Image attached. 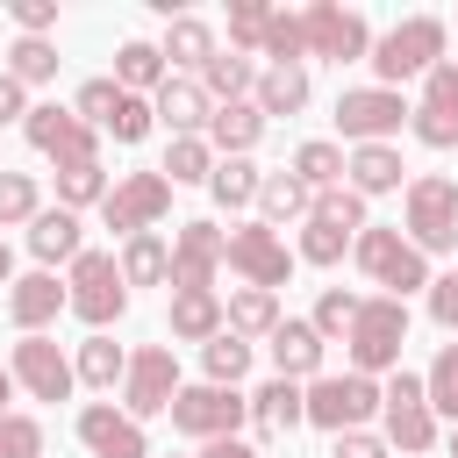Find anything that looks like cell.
<instances>
[{"label":"cell","instance_id":"obj_1","mask_svg":"<svg viewBox=\"0 0 458 458\" xmlns=\"http://www.w3.org/2000/svg\"><path fill=\"white\" fill-rule=\"evenodd\" d=\"M444 64V21L437 14H408L401 29H386L379 43H372V72H379V86H394L401 93V79H429Z\"/></svg>","mask_w":458,"mask_h":458},{"label":"cell","instance_id":"obj_2","mask_svg":"<svg viewBox=\"0 0 458 458\" xmlns=\"http://www.w3.org/2000/svg\"><path fill=\"white\" fill-rule=\"evenodd\" d=\"M351 372H401V344H408V301H394V293H379V301H365L358 308V322H351Z\"/></svg>","mask_w":458,"mask_h":458},{"label":"cell","instance_id":"obj_3","mask_svg":"<svg viewBox=\"0 0 458 458\" xmlns=\"http://www.w3.org/2000/svg\"><path fill=\"white\" fill-rule=\"evenodd\" d=\"M351 250H358V265H365V272H372V279H379L394 301H408L415 286H429V258H422V250H415L401 229H379V222H365Z\"/></svg>","mask_w":458,"mask_h":458},{"label":"cell","instance_id":"obj_4","mask_svg":"<svg viewBox=\"0 0 458 458\" xmlns=\"http://www.w3.org/2000/svg\"><path fill=\"white\" fill-rule=\"evenodd\" d=\"M408 243H415L422 258L458 243V179H444V172L408 179Z\"/></svg>","mask_w":458,"mask_h":458},{"label":"cell","instance_id":"obj_5","mask_svg":"<svg viewBox=\"0 0 458 458\" xmlns=\"http://www.w3.org/2000/svg\"><path fill=\"white\" fill-rule=\"evenodd\" d=\"M64 293H72V315H79V322H93V329H107V322L129 308V279H122V265H114L107 250H79V258H72Z\"/></svg>","mask_w":458,"mask_h":458},{"label":"cell","instance_id":"obj_6","mask_svg":"<svg viewBox=\"0 0 458 458\" xmlns=\"http://www.w3.org/2000/svg\"><path fill=\"white\" fill-rule=\"evenodd\" d=\"M243 415H250V401H243L236 386H215V379L179 386V401H172V429H186V437H200V444L236 437V422H243Z\"/></svg>","mask_w":458,"mask_h":458},{"label":"cell","instance_id":"obj_7","mask_svg":"<svg viewBox=\"0 0 458 458\" xmlns=\"http://www.w3.org/2000/svg\"><path fill=\"white\" fill-rule=\"evenodd\" d=\"M408 114H415V107H408L394 86H351V93L336 100V129H344V143H358V150H365V143H386Z\"/></svg>","mask_w":458,"mask_h":458},{"label":"cell","instance_id":"obj_8","mask_svg":"<svg viewBox=\"0 0 458 458\" xmlns=\"http://www.w3.org/2000/svg\"><path fill=\"white\" fill-rule=\"evenodd\" d=\"M122 415H172V401H179V358H172V344H143L136 358H129V379H122Z\"/></svg>","mask_w":458,"mask_h":458},{"label":"cell","instance_id":"obj_9","mask_svg":"<svg viewBox=\"0 0 458 458\" xmlns=\"http://www.w3.org/2000/svg\"><path fill=\"white\" fill-rule=\"evenodd\" d=\"M365 415H379V386L365 379V372H344V379H308V422H322V429H358Z\"/></svg>","mask_w":458,"mask_h":458},{"label":"cell","instance_id":"obj_10","mask_svg":"<svg viewBox=\"0 0 458 458\" xmlns=\"http://www.w3.org/2000/svg\"><path fill=\"white\" fill-rule=\"evenodd\" d=\"M379 415H386V444H401V451H429L437 444V415H429V394H422L415 372H394L379 386Z\"/></svg>","mask_w":458,"mask_h":458},{"label":"cell","instance_id":"obj_11","mask_svg":"<svg viewBox=\"0 0 458 458\" xmlns=\"http://www.w3.org/2000/svg\"><path fill=\"white\" fill-rule=\"evenodd\" d=\"M301 29H308V57H336V64L372 57V29H365V14H358V7L315 0V7L301 14Z\"/></svg>","mask_w":458,"mask_h":458},{"label":"cell","instance_id":"obj_12","mask_svg":"<svg viewBox=\"0 0 458 458\" xmlns=\"http://www.w3.org/2000/svg\"><path fill=\"white\" fill-rule=\"evenodd\" d=\"M165 208H172V179H165V172H129V179L100 200V215H107L114 236H143Z\"/></svg>","mask_w":458,"mask_h":458},{"label":"cell","instance_id":"obj_13","mask_svg":"<svg viewBox=\"0 0 458 458\" xmlns=\"http://www.w3.org/2000/svg\"><path fill=\"white\" fill-rule=\"evenodd\" d=\"M229 272H243V286L279 293L286 272H293V258H286V243L272 236V222H243V229H229Z\"/></svg>","mask_w":458,"mask_h":458},{"label":"cell","instance_id":"obj_14","mask_svg":"<svg viewBox=\"0 0 458 458\" xmlns=\"http://www.w3.org/2000/svg\"><path fill=\"white\" fill-rule=\"evenodd\" d=\"M21 136H29L43 157H57V172H64V165H100V157H93V129L79 122V107H29Z\"/></svg>","mask_w":458,"mask_h":458},{"label":"cell","instance_id":"obj_15","mask_svg":"<svg viewBox=\"0 0 458 458\" xmlns=\"http://www.w3.org/2000/svg\"><path fill=\"white\" fill-rule=\"evenodd\" d=\"M215 265H229V236L215 222H179V236H172V286L179 293H208Z\"/></svg>","mask_w":458,"mask_h":458},{"label":"cell","instance_id":"obj_16","mask_svg":"<svg viewBox=\"0 0 458 458\" xmlns=\"http://www.w3.org/2000/svg\"><path fill=\"white\" fill-rule=\"evenodd\" d=\"M7 372H14V379H21L29 394H36V401H64V394L79 386V365H72V358H64V351H57L50 336H21V344H14V365H7Z\"/></svg>","mask_w":458,"mask_h":458},{"label":"cell","instance_id":"obj_17","mask_svg":"<svg viewBox=\"0 0 458 458\" xmlns=\"http://www.w3.org/2000/svg\"><path fill=\"white\" fill-rule=\"evenodd\" d=\"M408 129H415L429 150H451V143H458V64H451V57L422 79V107L408 114Z\"/></svg>","mask_w":458,"mask_h":458},{"label":"cell","instance_id":"obj_18","mask_svg":"<svg viewBox=\"0 0 458 458\" xmlns=\"http://www.w3.org/2000/svg\"><path fill=\"white\" fill-rule=\"evenodd\" d=\"M79 444H86L93 458H150V444H143V422H136V415H114L107 401L79 408Z\"/></svg>","mask_w":458,"mask_h":458},{"label":"cell","instance_id":"obj_19","mask_svg":"<svg viewBox=\"0 0 458 458\" xmlns=\"http://www.w3.org/2000/svg\"><path fill=\"white\" fill-rule=\"evenodd\" d=\"M57 308H72V293H64V279H57V272H29V279H14V286H7V315H14V329H21V336H43V322H50Z\"/></svg>","mask_w":458,"mask_h":458},{"label":"cell","instance_id":"obj_20","mask_svg":"<svg viewBox=\"0 0 458 458\" xmlns=\"http://www.w3.org/2000/svg\"><path fill=\"white\" fill-rule=\"evenodd\" d=\"M150 107H157V122H165L172 136H200V122H215V107H208V86H200V79H165Z\"/></svg>","mask_w":458,"mask_h":458},{"label":"cell","instance_id":"obj_21","mask_svg":"<svg viewBox=\"0 0 458 458\" xmlns=\"http://www.w3.org/2000/svg\"><path fill=\"white\" fill-rule=\"evenodd\" d=\"M229 329V308L215 301V286L208 293H172V336L179 344H215Z\"/></svg>","mask_w":458,"mask_h":458},{"label":"cell","instance_id":"obj_22","mask_svg":"<svg viewBox=\"0 0 458 458\" xmlns=\"http://www.w3.org/2000/svg\"><path fill=\"white\" fill-rule=\"evenodd\" d=\"M250 415H258L265 437H286L293 422H308V386H293V379H265V386L250 394Z\"/></svg>","mask_w":458,"mask_h":458},{"label":"cell","instance_id":"obj_23","mask_svg":"<svg viewBox=\"0 0 458 458\" xmlns=\"http://www.w3.org/2000/svg\"><path fill=\"white\" fill-rule=\"evenodd\" d=\"M272 365H279V379H308V372L322 365L315 322H279V329H272Z\"/></svg>","mask_w":458,"mask_h":458},{"label":"cell","instance_id":"obj_24","mask_svg":"<svg viewBox=\"0 0 458 458\" xmlns=\"http://www.w3.org/2000/svg\"><path fill=\"white\" fill-rule=\"evenodd\" d=\"M258 136H265L258 100H229V107H215V122H208V143H215V150H229V157H243Z\"/></svg>","mask_w":458,"mask_h":458},{"label":"cell","instance_id":"obj_25","mask_svg":"<svg viewBox=\"0 0 458 458\" xmlns=\"http://www.w3.org/2000/svg\"><path fill=\"white\" fill-rule=\"evenodd\" d=\"M351 193L365 200V193H394L401 186V150L394 143H365V150H351Z\"/></svg>","mask_w":458,"mask_h":458},{"label":"cell","instance_id":"obj_26","mask_svg":"<svg viewBox=\"0 0 458 458\" xmlns=\"http://www.w3.org/2000/svg\"><path fill=\"white\" fill-rule=\"evenodd\" d=\"M172 72H165V50L157 43H122L114 50V86L122 93H157Z\"/></svg>","mask_w":458,"mask_h":458},{"label":"cell","instance_id":"obj_27","mask_svg":"<svg viewBox=\"0 0 458 458\" xmlns=\"http://www.w3.org/2000/svg\"><path fill=\"white\" fill-rule=\"evenodd\" d=\"M258 208H265L272 229H279V222H308V215H315V186H301L293 172H272V179L258 186Z\"/></svg>","mask_w":458,"mask_h":458},{"label":"cell","instance_id":"obj_28","mask_svg":"<svg viewBox=\"0 0 458 458\" xmlns=\"http://www.w3.org/2000/svg\"><path fill=\"white\" fill-rule=\"evenodd\" d=\"M29 250H36L43 265L79 258V215H72V208H43V215L29 222Z\"/></svg>","mask_w":458,"mask_h":458},{"label":"cell","instance_id":"obj_29","mask_svg":"<svg viewBox=\"0 0 458 458\" xmlns=\"http://www.w3.org/2000/svg\"><path fill=\"white\" fill-rule=\"evenodd\" d=\"M301 107H308V72L301 64H272L258 79V114L272 122V114H301Z\"/></svg>","mask_w":458,"mask_h":458},{"label":"cell","instance_id":"obj_30","mask_svg":"<svg viewBox=\"0 0 458 458\" xmlns=\"http://www.w3.org/2000/svg\"><path fill=\"white\" fill-rule=\"evenodd\" d=\"M122 279H129V286H157V279H172V243H165L157 229L129 236V250H122Z\"/></svg>","mask_w":458,"mask_h":458},{"label":"cell","instance_id":"obj_31","mask_svg":"<svg viewBox=\"0 0 458 458\" xmlns=\"http://www.w3.org/2000/svg\"><path fill=\"white\" fill-rule=\"evenodd\" d=\"M172 186H200V179H215V143L208 136H172V150H165V165H157Z\"/></svg>","mask_w":458,"mask_h":458},{"label":"cell","instance_id":"obj_32","mask_svg":"<svg viewBox=\"0 0 458 458\" xmlns=\"http://www.w3.org/2000/svg\"><path fill=\"white\" fill-rule=\"evenodd\" d=\"M229 329H236V336H272V329H279V293L236 286V293H229Z\"/></svg>","mask_w":458,"mask_h":458},{"label":"cell","instance_id":"obj_33","mask_svg":"<svg viewBox=\"0 0 458 458\" xmlns=\"http://www.w3.org/2000/svg\"><path fill=\"white\" fill-rule=\"evenodd\" d=\"M157 50H165L172 64H200V72H208V57H215V29L193 21V14H172V29H165Z\"/></svg>","mask_w":458,"mask_h":458},{"label":"cell","instance_id":"obj_34","mask_svg":"<svg viewBox=\"0 0 458 458\" xmlns=\"http://www.w3.org/2000/svg\"><path fill=\"white\" fill-rule=\"evenodd\" d=\"M200 86H208V100H243L250 86H258V72H250V57H236V50H215L208 57V72H200Z\"/></svg>","mask_w":458,"mask_h":458},{"label":"cell","instance_id":"obj_35","mask_svg":"<svg viewBox=\"0 0 458 458\" xmlns=\"http://www.w3.org/2000/svg\"><path fill=\"white\" fill-rule=\"evenodd\" d=\"M79 379H86V386H100V394H107L114 379H129V358H122V344L93 329V336L79 344Z\"/></svg>","mask_w":458,"mask_h":458},{"label":"cell","instance_id":"obj_36","mask_svg":"<svg viewBox=\"0 0 458 458\" xmlns=\"http://www.w3.org/2000/svg\"><path fill=\"white\" fill-rule=\"evenodd\" d=\"M258 186H265V172H258L250 157H222V165H215V179H208V193H215L222 208H250V200H258Z\"/></svg>","mask_w":458,"mask_h":458},{"label":"cell","instance_id":"obj_37","mask_svg":"<svg viewBox=\"0 0 458 458\" xmlns=\"http://www.w3.org/2000/svg\"><path fill=\"white\" fill-rule=\"evenodd\" d=\"M344 165H351V157H344L336 143H301V150H293V179L315 186V193H329V186L344 179Z\"/></svg>","mask_w":458,"mask_h":458},{"label":"cell","instance_id":"obj_38","mask_svg":"<svg viewBox=\"0 0 458 458\" xmlns=\"http://www.w3.org/2000/svg\"><path fill=\"white\" fill-rule=\"evenodd\" d=\"M200 365H208V379H215V386H236V379L250 372V344H243L236 329H222L215 344H200Z\"/></svg>","mask_w":458,"mask_h":458},{"label":"cell","instance_id":"obj_39","mask_svg":"<svg viewBox=\"0 0 458 458\" xmlns=\"http://www.w3.org/2000/svg\"><path fill=\"white\" fill-rule=\"evenodd\" d=\"M344 243H358L344 222H329V215H308V222H301V258H308V265H336Z\"/></svg>","mask_w":458,"mask_h":458},{"label":"cell","instance_id":"obj_40","mask_svg":"<svg viewBox=\"0 0 458 458\" xmlns=\"http://www.w3.org/2000/svg\"><path fill=\"white\" fill-rule=\"evenodd\" d=\"M422 394H429V415H451L458 422V344L437 351V365L422 372Z\"/></svg>","mask_w":458,"mask_h":458},{"label":"cell","instance_id":"obj_41","mask_svg":"<svg viewBox=\"0 0 458 458\" xmlns=\"http://www.w3.org/2000/svg\"><path fill=\"white\" fill-rule=\"evenodd\" d=\"M107 193H114V186H107L100 165H64V172H57V208H72V215H79L86 200H107Z\"/></svg>","mask_w":458,"mask_h":458},{"label":"cell","instance_id":"obj_42","mask_svg":"<svg viewBox=\"0 0 458 458\" xmlns=\"http://www.w3.org/2000/svg\"><path fill=\"white\" fill-rule=\"evenodd\" d=\"M7 72H14L21 86H43V79L57 72V43H43V36H21V43L7 50Z\"/></svg>","mask_w":458,"mask_h":458},{"label":"cell","instance_id":"obj_43","mask_svg":"<svg viewBox=\"0 0 458 458\" xmlns=\"http://www.w3.org/2000/svg\"><path fill=\"white\" fill-rule=\"evenodd\" d=\"M122 100H129V93H122L114 79H86V86H79V122H86V129H114Z\"/></svg>","mask_w":458,"mask_h":458},{"label":"cell","instance_id":"obj_44","mask_svg":"<svg viewBox=\"0 0 458 458\" xmlns=\"http://www.w3.org/2000/svg\"><path fill=\"white\" fill-rule=\"evenodd\" d=\"M358 308H365L358 293H344V286H329V293L315 301V336H322V344H329V336H351V322H358Z\"/></svg>","mask_w":458,"mask_h":458},{"label":"cell","instance_id":"obj_45","mask_svg":"<svg viewBox=\"0 0 458 458\" xmlns=\"http://www.w3.org/2000/svg\"><path fill=\"white\" fill-rule=\"evenodd\" d=\"M265 57H272V64H301V57H308V29H301V14H272V29H265Z\"/></svg>","mask_w":458,"mask_h":458},{"label":"cell","instance_id":"obj_46","mask_svg":"<svg viewBox=\"0 0 458 458\" xmlns=\"http://www.w3.org/2000/svg\"><path fill=\"white\" fill-rule=\"evenodd\" d=\"M43 208H36V179L29 172H0V229L7 222H36Z\"/></svg>","mask_w":458,"mask_h":458},{"label":"cell","instance_id":"obj_47","mask_svg":"<svg viewBox=\"0 0 458 458\" xmlns=\"http://www.w3.org/2000/svg\"><path fill=\"white\" fill-rule=\"evenodd\" d=\"M265 29H272V7H265V0H236V7H229V43L265 50Z\"/></svg>","mask_w":458,"mask_h":458},{"label":"cell","instance_id":"obj_48","mask_svg":"<svg viewBox=\"0 0 458 458\" xmlns=\"http://www.w3.org/2000/svg\"><path fill=\"white\" fill-rule=\"evenodd\" d=\"M0 458H43V422L36 415H0Z\"/></svg>","mask_w":458,"mask_h":458},{"label":"cell","instance_id":"obj_49","mask_svg":"<svg viewBox=\"0 0 458 458\" xmlns=\"http://www.w3.org/2000/svg\"><path fill=\"white\" fill-rule=\"evenodd\" d=\"M150 122H157V107H150V100H143V93H129V100H122V114H114V129H107V136H114V143H143V136H150Z\"/></svg>","mask_w":458,"mask_h":458},{"label":"cell","instance_id":"obj_50","mask_svg":"<svg viewBox=\"0 0 458 458\" xmlns=\"http://www.w3.org/2000/svg\"><path fill=\"white\" fill-rule=\"evenodd\" d=\"M315 215H329V222H344L351 236L365 229V200H358L351 186H329V193H315Z\"/></svg>","mask_w":458,"mask_h":458},{"label":"cell","instance_id":"obj_51","mask_svg":"<svg viewBox=\"0 0 458 458\" xmlns=\"http://www.w3.org/2000/svg\"><path fill=\"white\" fill-rule=\"evenodd\" d=\"M7 14L21 21V36H43V29H57V0H14Z\"/></svg>","mask_w":458,"mask_h":458},{"label":"cell","instance_id":"obj_52","mask_svg":"<svg viewBox=\"0 0 458 458\" xmlns=\"http://www.w3.org/2000/svg\"><path fill=\"white\" fill-rule=\"evenodd\" d=\"M429 315H437L444 329H458V272H444V279H429Z\"/></svg>","mask_w":458,"mask_h":458},{"label":"cell","instance_id":"obj_53","mask_svg":"<svg viewBox=\"0 0 458 458\" xmlns=\"http://www.w3.org/2000/svg\"><path fill=\"white\" fill-rule=\"evenodd\" d=\"M0 122H29V86L0 64Z\"/></svg>","mask_w":458,"mask_h":458},{"label":"cell","instance_id":"obj_54","mask_svg":"<svg viewBox=\"0 0 458 458\" xmlns=\"http://www.w3.org/2000/svg\"><path fill=\"white\" fill-rule=\"evenodd\" d=\"M329 458H386V444H379V437H365V429H344Z\"/></svg>","mask_w":458,"mask_h":458},{"label":"cell","instance_id":"obj_55","mask_svg":"<svg viewBox=\"0 0 458 458\" xmlns=\"http://www.w3.org/2000/svg\"><path fill=\"white\" fill-rule=\"evenodd\" d=\"M200 458H265V451H258V444H243V437H215Z\"/></svg>","mask_w":458,"mask_h":458},{"label":"cell","instance_id":"obj_56","mask_svg":"<svg viewBox=\"0 0 458 458\" xmlns=\"http://www.w3.org/2000/svg\"><path fill=\"white\" fill-rule=\"evenodd\" d=\"M7 272H14V250H7V243H0V286H14V279H7Z\"/></svg>","mask_w":458,"mask_h":458},{"label":"cell","instance_id":"obj_57","mask_svg":"<svg viewBox=\"0 0 458 458\" xmlns=\"http://www.w3.org/2000/svg\"><path fill=\"white\" fill-rule=\"evenodd\" d=\"M7 394H14V372L0 365V415H7Z\"/></svg>","mask_w":458,"mask_h":458},{"label":"cell","instance_id":"obj_58","mask_svg":"<svg viewBox=\"0 0 458 458\" xmlns=\"http://www.w3.org/2000/svg\"><path fill=\"white\" fill-rule=\"evenodd\" d=\"M451 458H458V429H451Z\"/></svg>","mask_w":458,"mask_h":458}]
</instances>
